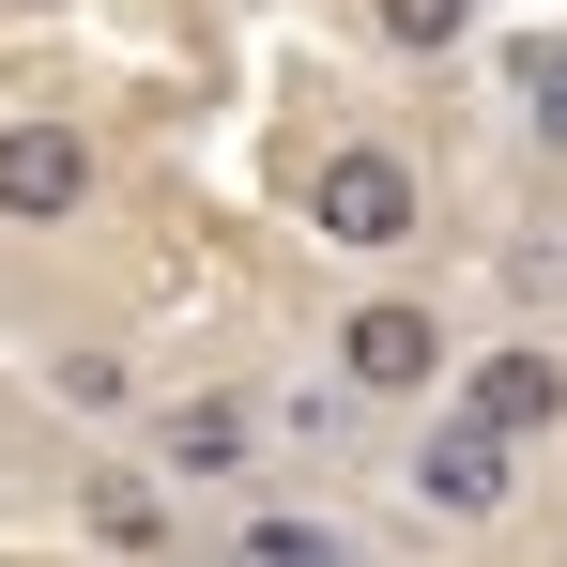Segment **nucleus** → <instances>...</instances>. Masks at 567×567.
Here are the masks:
<instances>
[{"mask_svg": "<svg viewBox=\"0 0 567 567\" xmlns=\"http://www.w3.org/2000/svg\"><path fill=\"white\" fill-rule=\"evenodd\" d=\"M430 230V185L383 154V138H338L322 169H307V246H338V261H399Z\"/></svg>", "mask_w": 567, "mask_h": 567, "instance_id": "1", "label": "nucleus"}, {"mask_svg": "<svg viewBox=\"0 0 567 567\" xmlns=\"http://www.w3.org/2000/svg\"><path fill=\"white\" fill-rule=\"evenodd\" d=\"M338 383H353V399H430V383H445V322H430L414 291L338 307Z\"/></svg>", "mask_w": 567, "mask_h": 567, "instance_id": "2", "label": "nucleus"}, {"mask_svg": "<svg viewBox=\"0 0 567 567\" xmlns=\"http://www.w3.org/2000/svg\"><path fill=\"white\" fill-rule=\"evenodd\" d=\"M0 215H16V230L93 215V138H78V123H0Z\"/></svg>", "mask_w": 567, "mask_h": 567, "instance_id": "3", "label": "nucleus"}, {"mask_svg": "<svg viewBox=\"0 0 567 567\" xmlns=\"http://www.w3.org/2000/svg\"><path fill=\"white\" fill-rule=\"evenodd\" d=\"M461 430H491V445L567 430V369H553V353H475V369H461Z\"/></svg>", "mask_w": 567, "mask_h": 567, "instance_id": "4", "label": "nucleus"}, {"mask_svg": "<svg viewBox=\"0 0 567 567\" xmlns=\"http://www.w3.org/2000/svg\"><path fill=\"white\" fill-rule=\"evenodd\" d=\"M506 461H522V445H491V430L445 414V430L414 445V506H445V522H506Z\"/></svg>", "mask_w": 567, "mask_h": 567, "instance_id": "5", "label": "nucleus"}, {"mask_svg": "<svg viewBox=\"0 0 567 567\" xmlns=\"http://www.w3.org/2000/svg\"><path fill=\"white\" fill-rule=\"evenodd\" d=\"M78 522H93L107 553H138V567L185 537V522H169V491H154V475H123V461H107V475H78Z\"/></svg>", "mask_w": 567, "mask_h": 567, "instance_id": "6", "label": "nucleus"}, {"mask_svg": "<svg viewBox=\"0 0 567 567\" xmlns=\"http://www.w3.org/2000/svg\"><path fill=\"white\" fill-rule=\"evenodd\" d=\"M154 461L169 475H230L246 461V414H230V399H169V414H154Z\"/></svg>", "mask_w": 567, "mask_h": 567, "instance_id": "7", "label": "nucleus"}, {"mask_svg": "<svg viewBox=\"0 0 567 567\" xmlns=\"http://www.w3.org/2000/svg\"><path fill=\"white\" fill-rule=\"evenodd\" d=\"M369 31H383V47H461L475 0H369Z\"/></svg>", "mask_w": 567, "mask_h": 567, "instance_id": "8", "label": "nucleus"}, {"mask_svg": "<svg viewBox=\"0 0 567 567\" xmlns=\"http://www.w3.org/2000/svg\"><path fill=\"white\" fill-rule=\"evenodd\" d=\"M522 107H537V138L567 154V31H553V47H522Z\"/></svg>", "mask_w": 567, "mask_h": 567, "instance_id": "9", "label": "nucleus"}, {"mask_svg": "<svg viewBox=\"0 0 567 567\" xmlns=\"http://www.w3.org/2000/svg\"><path fill=\"white\" fill-rule=\"evenodd\" d=\"M62 399H78V414H123L138 383H123V353H62Z\"/></svg>", "mask_w": 567, "mask_h": 567, "instance_id": "10", "label": "nucleus"}, {"mask_svg": "<svg viewBox=\"0 0 567 567\" xmlns=\"http://www.w3.org/2000/svg\"><path fill=\"white\" fill-rule=\"evenodd\" d=\"M246 553H261V567H338V537H322V522H261Z\"/></svg>", "mask_w": 567, "mask_h": 567, "instance_id": "11", "label": "nucleus"}, {"mask_svg": "<svg viewBox=\"0 0 567 567\" xmlns=\"http://www.w3.org/2000/svg\"><path fill=\"white\" fill-rule=\"evenodd\" d=\"M553 246H567V215H553Z\"/></svg>", "mask_w": 567, "mask_h": 567, "instance_id": "12", "label": "nucleus"}]
</instances>
